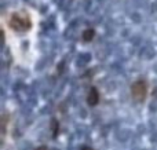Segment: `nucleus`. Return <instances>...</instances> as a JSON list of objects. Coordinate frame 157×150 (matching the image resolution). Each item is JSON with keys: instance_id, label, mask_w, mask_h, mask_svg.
I'll use <instances>...</instances> for the list:
<instances>
[{"instance_id": "4", "label": "nucleus", "mask_w": 157, "mask_h": 150, "mask_svg": "<svg viewBox=\"0 0 157 150\" xmlns=\"http://www.w3.org/2000/svg\"><path fill=\"white\" fill-rule=\"evenodd\" d=\"M95 36V30L94 29H87L83 32V40L84 41H91Z\"/></svg>"}, {"instance_id": "1", "label": "nucleus", "mask_w": 157, "mask_h": 150, "mask_svg": "<svg viewBox=\"0 0 157 150\" xmlns=\"http://www.w3.org/2000/svg\"><path fill=\"white\" fill-rule=\"evenodd\" d=\"M32 22H30L29 17L24 13H15L11 15L10 18V28H13L14 30L18 32H25V30L30 29Z\"/></svg>"}, {"instance_id": "3", "label": "nucleus", "mask_w": 157, "mask_h": 150, "mask_svg": "<svg viewBox=\"0 0 157 150\" xmlns=\"http://www.w3.org/2000/svg\"><path fill=\"white\" fill-rule=\"evenodd\" d=\"M87 102H88L90 106H95V105L99 103V92H98L97 88H91L87 95Z\"/></svg>"}, {"instance_id": "5", "label": "nucleus", "mask_w": 157, "mask_h": 150, "mask_svg": "<svg viewBox=\"0 0 157 150\" xmlns=\"http://www.w3.org/2000/svg\"><path fill=\"white\" fill-rule=\"evenodd\" d=\"M81 150H92V149H90V148H83Z\"/></svg>"}, {"instance_id": "2", "label": "nucleus", "mask_w": 157, "mask_h": 150, "mask_svg": "<svg viewBox=\"0 0 157 150\" xmlns=\"http://www.w3.org/2000/svg\"><path fill=\"white\" fill-rule=\"evenodd\" d=\"M131 94H132L134 99L138 102H144L147 95V84L144 80H138L132 84L131 87Z\"/></svg>"}, {"instance_id": "6", "label": "nucleus", "mask_w": 157, "mask_h": 150, "mask_svg": "<svg viewBox=\"0 0 157 150\" xmlns=\"http://www.w3.org/2000/svg\"><path fill=\"white\" fill-rule=\"evenodd\" d=\"M37 150H46V148H39Z\"/></svg>"}]
</instances>
